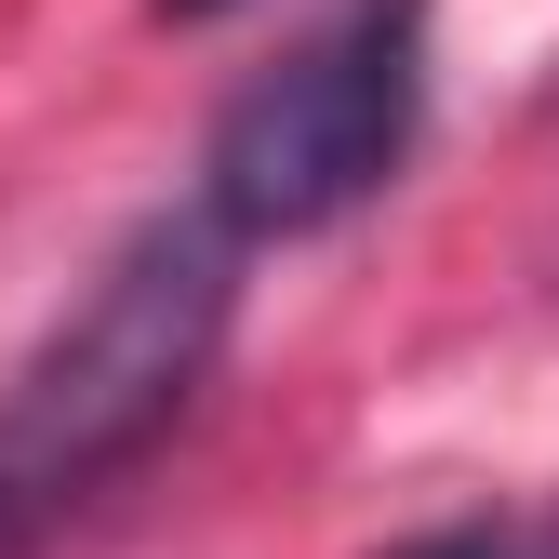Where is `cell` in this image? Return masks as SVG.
I'll use <instances>...</instances> for the list:
<instances>
[{
  "label": "cell",
  "mask_w": 559,
  "mask_h": 559,
  "mask_svg": "<svg viewBox=\"0 0 559 559\" xmlns=\"http://www.w3.org/2000/svg\"><path fill=\"white\" fill-rule=\"evenodd\" d=\"M227 307H240V240L214 214H147L133 227L81 280V307L27 346V373L0 386V533L147 453L187 413V386L214 373Z\"/></svg>",
  "instance_id": "1"
},
{
  "label": "cell",
  "mask_w": 559,
  "mask_h": 559,
  "mask_svg": "<svg viewBox=\"0 0 559 559\" xmlns=\"http://www.w3.org/2000/svg\"><path fill=\"white\" fill-rule=\"evenodd\" d=\"M413 120H427V0H360L214 120L200 214L227 240H307L413 160Z\"/></svg>",
  "instance_id": "2"
},
{
  "label": "cell",
  "mask_w": 559,
  "mask_h": 559,
  "mask_svg": "<svg viewBox=\"0 0 559 559\" xmlns=\"http://www.w3.org/2000/svg\"><path fill=\"white\" fill-rule=\"evenodd\" d=\"M400 559H533V546H507V533H427V546H400Z\"/></svg>",
  "instance_id": "3"
},
{
  "label": "cell",
  "mask_w": 559,
  "mask_h": 559,
  "mask_svg": "<svg viewBox=\"0 0 559 559\" xmlns=\"http://www.w3.org/2000/svg\"><path fill=\"white\" fill-rule=\"evenodd\" d=\"M160 14H227V0H160Z\"/></svg>",
  "instance_id": "4"
}]
</instances>
